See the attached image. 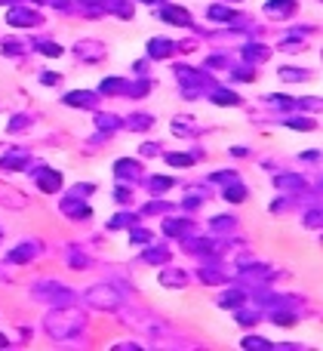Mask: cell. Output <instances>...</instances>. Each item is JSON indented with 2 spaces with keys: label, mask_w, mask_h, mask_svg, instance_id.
<instances>
[{
  "label": "cell",
  "mask_w": 323,
  "mask_h": 351,
  "mask_svg": "<svg viewBox=\"0 0 323 351\" xmlns=\"http://www.w3.org/2000/svg\"><path fill=\"white\" fill-rule=\"evenodd\" d=\"M0 204H9V206H25V197H22L16 188H3V185H0Z\"/></svg>",
  "instance_id": "obj_1"
}]
</instances>
